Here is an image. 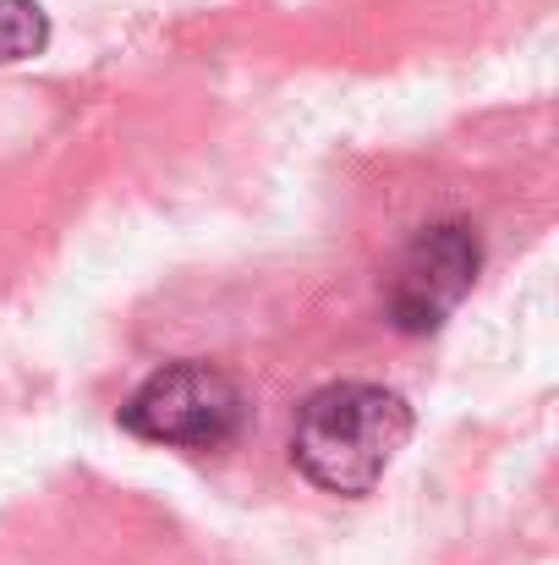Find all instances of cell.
Masks as SVG:
<instances>
[{"label": "cell", "instance_id": "obj_1", "mask_svg": "<svg viewBox=\"0 0 559 565\" xmlns=\"http://www.w3.org/2000/svg\"><path fill=\"white\" fill-rule=\"evenodd\" d=\"M406 439H411L406 395L368 384V379H341L302 401L297 428H291V461L324 494L363 500L395 467Z\"/></svg>", "mask_w": 559, "mask_h": 565}, {"label": "cell", "instance_id": "obj_2", "mask_svg": "<svg viewBox=\"0 0 559 565\" xmlns=\"http://www.w3.org/2000/svg\"><path fill=\"white\" fill-rule=\"evenodd\" d=\"M247 423V395L241 384L214 369V363H165L143 379L127 406H121V428L143 445H165V450H225L236 445Z\"/></svg>", "mask_w": 559, "mask_h": 565}, {"label": "cell", "instance_id": "obj_3", "mask_svg": "<svg viewBox=\"0 0 559 565\" xmlns=\"http://www.w3.org/2000/svg\"><path fill=\"white\" fill-rule=\"evenodd\" d=\"M483 242L466 220L422 225L384 275V319L400 335H433L477 286Z\"/></svg>", "mask_w": 559, "mask_h": 565}, {"label": "cell", "instance_id": "obj_4", "mask_svg": "<svg viewBox=\"0 0 559 565\" xmlns=\"http://www.w3.org/2000/svg\"><path fill=\"white\" fill-rule=\"evenodd\" d=\"M50 44V17L39 0H0V66L28 61Z\"/></svg>", "mask_w": 559, "mask_h": 565}]
</instances>
